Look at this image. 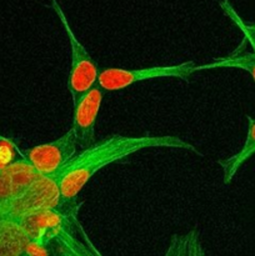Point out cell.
<instances>
[{"label": "cell", "instance_id": "10", "mask_svg": "<svg viewBox=\"0 0 255 256\" xmlns=\"http://www.w3.org/2000/svg\"><path fill=\"white\" fill-rule=\"evenodd\" d=\"M182 249L184 250V255H199L204 254L200 246L199 238L195 232H189L188 235H182V236H174L170 244L169 250L166 254L169 255H176L182 254Z\"/></svg>", "mask_w": 255, "mask_h": 256}, {"label": "cell", "instance_id": "11", "mask_svg": "<svg viewBox=\"0 0 255 256\" xmlns=\"http://www.w3.org/2000/svg\"><path fill=\"white\" fill-rule=\"evenodd\" d=\"M16 150V144L12 139L6 138L4 140H0V170L6 169L12 164Z\"/></svg>", "mask_w": 255, "mask_h": 256}, {"label": "cell", "instance_id": "5", "mask_svg": "<svg viewBox=\"0 0 255 256\" xmlns=\"http://www.w3.org/2000/svg\"><path fill=\"white\" fill-rule=\"evenodd\" d=\"M78 142L72 130H68L62 136L54 142L22 152L18 149V154L24 158L40 176L54 178L56 172L76 154Z\"/></svg>", "mask_w": 255, "mask_h": 256}, {"label": "cell", "instance_id": "1", "mask_svg": "<svg viewBox=\"0 0 255 256\" xmlns=\"http://www.w3.org/2000/svg\"><path fill=\"white\" fill-rule=\"evenodd\" d=\"M152 148L184 149L200 154L194 145L184 142L174 135H142L125 136L112 135L108 139L95 142L75 154L54 176L59 192V202L76 200V196L90 179L102 168L130 155ZM202 155V154H200Z\"/></svg>", "mask_w": 255, "mask_h": 256}, {"label": "cell", "instance_id": "12", "mask_svg": "<svg viewBox=\"0 0 255 256\" xmlns=\"http://www.w3.org/2000/svg\"><path fill=\"white\" fill-rule=\"evenodd\" d=\"M6 139V136H2V135H0V140H4Z\"/></svg>", "mask_w": 255, "mask_h": 256}, {"label": "cell", "instance_id": "4", "mask_svg": "<svg viewBox=\"0 0 255 256\" xmlns=\"http://www.w3.org/2000/svg\"><path fill=\"white\" fill-rule=\"evenodd\" d=\"M195 62H180L174 65H162V66H149L142 69H120L109 68L99 72L98 85L104 92L122 90L135 82L152 79H164V78H176L182 82H189L190 76L195 72Z\"/></svg>", "mask_w": 255, "mask_h": 256}, {"label": "cell", "instance_id": "6", "mask_svg": "<svg viewBox=\"0 0 255 256\" xmlns=\"http://www.w3.org/2000/svg\"><path fill=\"white\" fill-rule=\"evenodd\" d=\"M104 90L96 84L82 95L74 104L72 130L78 145L88 148L96 142L95 139V122L102 106Z\"/></svg>", "mask_w": 255, "mask_h": 256}, {"label": "cell", "instance_id": "7", "mask_svg": "<svg viewBox=\"0 0 255 256\" xmlns=\"http://www.w3.org/2000/svg\"><path fill=\"white\" fill-rule=\"evenodd\" d=\"M248 119V134L245 139L244 145L236 154L222 159L218 162V164L222 169V180L225 185H229L232 182L236 172H239L240 168L255 155V119L252 116H246Z\"/></svg>", "mask_w": 255, "mask_h": 256}, {"label": "cell", "instance_id": "2", "mask_svg": "<svg viewBox=\"0 0 255 256\" xmlns=\"http://www.w3.org/2000/svg\"><path fill=\"white\" fill-rule=\"evenodd\" d=\"M82 204L75 200L58 202L24 214L14 224L28 240L46 246L50 254L99 255L78 219Z\"/></svg>", "mask_w": 255, "mask_h": 256}, {"label": "cell", "instance_id": "3", "mask_svg": "<svg viewBox=\"0 0 255 256\" xmlns=\"http://www.w3.org/2000/svg\"><path fill=\"white\" fill-rule=\"evenodd\" d=\"M50 8L54 10L58 19L62 22L70 45L72 62H70V69L68 74V89L72 94V102H75L84 92H86L90 88L96 84L99 69L92 55L88 52L82 42L74 34L68 16L58 0H50Z\"/></svg>", "mask_w": 255, "mask_h": 256}, {"label": "cell", "instance_id": "8", "mask_svg": "<svg viewBox=\"0 0 255 256\" xmlns=\"http://www.w3.org/2000/svg\"><path fill=\"white\" fill-rule=\"evenodd\" d=\"M242 69L245 70L250 76L252 78L255 82V52H246L244 49V42L238 46L232 52H230L226 56L219 58L208 64L196 65L195 72H202V70H212V69Z\"/></svg>", "mask_w": 255, "mask_h": 256}, {"label": "cell", "instance_id": "9", "mask_svg": "<svg viewBox=\"0 0 255 256\" xmlns=\"http://www.w3.org/2000/svg\"><path fill=\"white\" fill-rule=\"evenodd\" d=\"M219 4L222 12H224V14L226 15V16L234 22L235 26H238V29L242 32L244 40L255 52V22H245V20H242V16L238 14V12L234 9V6H232V2H230L229 0H222Z\"/></svg>", "mask_w": 255, "mask_h": 256}]
</instances>
